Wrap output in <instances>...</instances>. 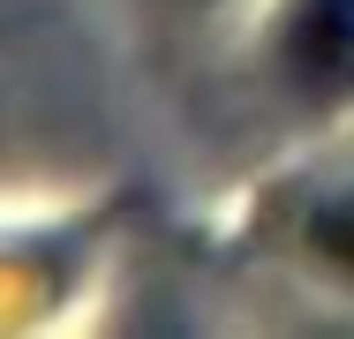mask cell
<instances>
[{
	"mask_svg": "<svg viewBox=\"0 0 354 339\" xmlns=\"http://www.w3.org/2000/svg\"><path fill=\"white\" fill-rule=\"evenodd\" d=\"M317 241H324V257H339L354 271V211H332L324 226H317Z\"/></svg>",
	"mask_w": 354,
	"mask_h": 339,
	"instance_id": "7a4b0ae2",
	"label": "cell"
},
{
	"mask_svg": "<svg viewBox=\"0 0 354 339\" xmlns=\"http://www.w3.org/2000/svg\"><path fill=\"white\" fill-rule=\"evenodd\" d=\"M286 61L317 91H354V0H294Z\"/></svg>",
	"mask_w": 354,
	"mask_h": 339,
	"instance_id": "6da1fadb",
	"label": "cell"
}]
</instances>
